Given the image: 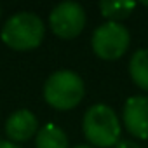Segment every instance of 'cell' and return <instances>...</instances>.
Wrapping results in <instances>:
<instances>
[{
    "label": "cell",
    "instance_id": "1",
    "mask_svg": "<svg viewBox=\"0 0 148 148\" xmlns=\"http://www.w3.org/2000/svg\"><path fill=\"white\" fill-rule=\"evenodd\" d=\"M86 139L94 148H110L120 141V120L113 108L98 103L87 108L82 120Z\"/></svg>",
    "mask_w": 148,
    "mask_h": 148
},
{
    "label": "cell",
    "instance_id": "2",
    "mask_svg": "<svg viewBox=\"0 0 148 148\" xmlns=\"http://www.w3.org/2000/svg\"><path fill=\"white\" fill-rule=\"evenodd\" d=\"M86 94L84 80L71 70H58L47 77L44 84V99L56 110L75 108Z\"/></svg>",
    "mask_w": 148,
    "mask_h": 148
},
{
    "label": "cell",
    "instance_id": "3",
    "mask_svg": "<svg viewBox=\"0 0 148 148\" xmlns=\"http://www.w3.org/2000/svg\"><path fill=\"white\" fill-rule=\"evenodd\" d=\"M45 35L42 19L33 12H16L2 28V40L14 51H30L40 45Z\"/></svg>",
    "mask_w": 148,
    "mask_h": 148
},
{
    "label": "cell",
    "instance_id": "4",
    "mask_svg": "<svg viewBox=\"0 0 148 148\" xmlns=\"http://www.w3.org/2000/svg\"><path fill=\"white\" fill-rule=\"evenodd\" d=\"M131 35L122 23L106 21L99 25L92 33V51L99 59L115 61L125 54L129 49Z\"/></svg>",
    "mask_w": 148,
    "mask_h": 148
},
{
    "label": "cell",
    "instance_id": "5",
    "mask_svg": "<svg viewBox=\"0 0 148 148\" xmlns=\"http://www.w3.org/2000/svg\"><path fill=\"white\" fill-rule=\"evenodd\" d=\"M86 11L79 2H61L49 14L51 30L59 38H75L86 26Z\"/></svg>",
    "mask_w": 148,
    "mask_h": 148
},
{
    "label": "cell",
    "instance_id": "6",
    "mask_svg": "<svg viewBox=\"0 0 148 148\" xmlns=\"http://www.w3.org/2000/svg\"><path fill=\"white\" fill-rule=\"evenodd\" d=\"M122 122L136 139L148 138V96H131L122 110Z\"/></svg>",
    "mask_w": 148,
    "mask_h": 148
},
{
    "label": "cell",
    "instance_id": "7",
    "mask_svg": "<svg viewBox=\"0 0 148 148\" xmlns=\"http://www.w3.org/2000/svg\"><path fill=\"white\" fill-rule=\"evenodd\" d=\"M37 132H38V120L26 108L16 110L5 120V134L12 143L28 141L33 136H37Z\"/></svg>",
    "mask_w": 148,
    "mask_h": 148
},
{
    "label": "cell",
    "instance_id": "8",
    "mask_svg": "<svg viewBox=\"0 0 148 148\" xmlns=\"http://www.w3.org/2000/svg\"><path fill=\"white\" fill-rule=\"evenodd\" d=\"M35 148H68V138L58 125L45 124L35 136Z\"/></svg>",
    "mask_w": 148,
    "mask_h": 148
},
{
    "label": "cell",
    "instance_id": "9",
    "mask_svg": "<svg viewBox=\"0 0 148 148\" xmlns=\"http://www.w3.org/2000/svg\"><path fill=\"white\" fill-rule=\"evenodd\" d=\"M129 75L139 89L148 91V49H139L131 56Z\"/></svg>",
    "mask_w": 148,
    "mask_h": 148
},
{
    "label": "cell",
    "instance_id": "10",
    "mask_svg": "<svg viewBox=\"0 0 148 148\" xmlns=\"http://www.w3.org/2000/svg\"><path fill=\"white\" fill-rule=\"evenodd\" d=\"M134 7L136 4L132 0H119V2H101L99 4L101 14L115 23H120V19H125L134 11Z\"/></svg>",
    "mask_w": 148,
    "mask_h": 148
},
{
    "label": "cell",
    "instance_id": "11",
    "mask_svg": "<svg viewBox=\"0 0 148 148\" xmlns=\"http://www.w3.org/2000/svg\"><path fill=\"white\" fill-rule=\"evenodd\" d=\"M115 148H139V145L136 141H132V139H120L115 145Z\"/></svg>",
    "mask_w": 148,
    "mask_h": 148
},
{
    "label": "cell",
    "instance_id": "12",
    "mask_svg": "<svg viewBox=\"0 0 148 148\" xmlns=\"http://www.w3.org/2000/svg\"><path fill=\"white\" fill-rule=\"evenodd\" d=\"M0 148H21V146L12 141H0Z\"/></svg>",
    "mask_w": 148,
    "mask_h": 148
},
{
    "label": "cell",
    "instance_id": "13",
    "mask_svg": "<svg viewBox=\"0 0 148 148\" xmlns=\"http://www.w3.org/2000/svg\"><path fill=\"white\" fill-rule=\"evenodd\" d=\"M75 148H94V146H91V145H79V146H75Z\"/></svg>",
    "mask_w": 148,
    "mask_h": 148
},
{
    "label": "cell",
    "instance_id": "14",
    "mask_svg": "<svg viewBox=\"0 0 148 148\" xmlns=\"http://www.w3.org/2000/svg\"><path fill=\"white\" fill-rule=\"evenodd\" d=\"M143 5H145V7H148V0H146V2H143Z\"/></svg>",
    "mask_w": 148,
    "mask_h": 148
},
{
    "label": "cell",
    "instance_id": "15",
    "mask_svg": "<svg viewBox=\"0 0 148 148\" xmlns=\"http://www.w3.org/2000/svg\"><path fill=\"white\" fill-rule=\"evenodd\" d=\"M0 16H2V9H0Z\"/></svg>",
    "mask_w": 148,
    "mask_h": 148
}]
</instances>
